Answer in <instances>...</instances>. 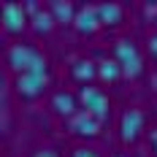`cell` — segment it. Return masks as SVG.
<instances>
[{
    "label": "cell",
    "mask_w": 157,
    "mask_h": 157,
    "mask_svg": "<svg viewBox=\"0 0 157 157\" xmlns=\"http://www.w3.org/2000/svg\"><path fill=\"white\" fill-rule=\"evenodd\" d=\"M3 22H6V30L8 33L22 30V27L27 25V11H25V6H22V3H14V0L3 3Z\"/></svg>",
    "instance_id": "obj_7"
},
{
    "label": "cell",
    "mask_w": 157,
    "mask_h": 157,
    "mask_svg": "<svg viewBox=\"0 0 157 157\" xmlns=\"http://www.w3.org/2000/svg\"><path fill=\"white\" fill-rule=\"evenodd\" d=\"M78 100H81V106L95 114L98 119H106L109 117V98L100 92L98 87H90V84H84L81 90H78Z\"/></svg>",
    "instance_id": "obj_3"
},
{
    "label": "cell",
    "mask_w": 157,
    "mask_h": 157,
    "mask_svg": "<svg viewBox=\"0 0 157 157\" xmlns=\"http://www.w3.org/2000/svg\"><path fill=\"white\" fill-rule=\"evenodd\" d=\"M155 87H157V76H155Z\"/></svg>",
    "instance_id": "obj_20"
},
{
    "label": "cell",
    "mask_w": 157,
    "mask_h": 157,
    "mask_svg": "<svg viewBox=\"0 0 157 157\" xmlns=\"http://www.w3.org/2000/svg\"><path fill=\"white\" fill-rule=\"evenodd\" d=\"M6 63L11 71L19 73H27V71H35V73H46V57L41 52H35L27 44H11L8 52H6Z\"/></svg>",
    "instance_id": "obj_1"
},
{
    "label": "cell",
    "mask_w": 157,
    "mask_h": 157,
    "mask_svg": "<svg viewBox=\"0 0 157 157\" xmlns=\"http://www.w3.org/2000/svg\"><path fill=\"white\" fill-rule=\"evenodd\" d=\"M114 60L122 65V73L125 76H138L141 73V68H144V63H141V54H138V46L130 41V38H119L117 44H114Z\"/></svg>",
    "instance_id": "obj_2"
},
{
    "label": "cell",
    "mask_w": 157,
    "mask_h": 157,
    "mask_svg": "<svg viewBox=\"0 0 157 157\" xmlns=\"http://www.w3.org/2000/svg\"><path fill=\"white\" fill-rule=\"evenodd\" d=\"M49 76L46 73H35V71H27V73H19L16 76V92L22 98H35L46 90Z\"/></svg>",
    "instance_id": "obj_4"
},
{
    "label": "cell",
    "mask_w": 157,
    "mask_h": 157,
    "mask_svg": "<svg viewBox=\"0 0 157 157\" xmlns=\"http://www.w3.org/2000/svg\"><path fill=\"white\" fill-rule=\"evenodd\" d=\"M144 130V111L138 109H127L119 119V138L125 144H133Z\"/></svg>",
    "instance_id": "obj_5"
},
{
    "label": "cell",
    "mask_w": 157,
    "mask_h": 157,
    "mask_svg": "<svg viewBox=\"0 0 157 157\" xmlns=\"http://www.w3.org/2000/svg\"><path fill=\"white\" fill-rule=\"evenodd\" d=\"M117 157H122V155H117Z\"/></svg>",
    "instance_id": "obj_21"
},
{
    "label": "cell",
    "mask_w": 157,
    "mask_h": 157,
    "mask_svg": "<svg viewBox=\"0 0 157 157\" xmlns=\"http://www.w3.org/2000/svg\"><path fill=\"white\" fill-rule=\"evenodd\" d=\"M71 130L76 133V136H84V138H92L98 136V130H100V119L90 114L87 109H78L73 117H71Z\"/></svg>",
    "instance_id": "obj_6"
},
{
    "label": "cell",
    "mask_w": 157,
    "mask_h": 157,
    "mask_svg": "<svg viewBox=\"0 0 157 157\" xmlns=\"http://www.w3.org/2000/svg\"><path fill=\"white\" fill-rule=\"evenodd\" d=\"M73 25H76V30H78V33H92V30H98V25H100L98 6L87 3V6L76 8V19H73Z\"/></svg>",
    "instance_id": "obj_8"
},
{
    "label": "cell",
    "mask_w": 157,
    "mask_h": 157,
    "mask_svg": "<svg viewBox=\"0 0 157 157\" xmlns=\"http://www.w3.org/2000/svg\"><path fill=\"white\" fill-rule=\"evenodd\" d=\"M54 22H57V19H54V14H52V11H46V8H41L38 14L33 16V30H35V33H49Z\"/></svg>",
    "instance_id": "obj_14"
},
{
    "label": "cell",
    "mask_w": 157,
    "mask_h": 157,
    "mask_svg": "<svg viewBox=\"0 0 157 157\" xmlns=\"http://www.w3.org/2000/svg\"><path fill=\"white\" fill-rule=\"evenodd\" d=\"M73 157H100V155L90 146H78V149H73Z\"/></svg>",
    "instance_id": "obj_15"
},
{
    "label": "cell",
    "mask_w": 157,
    "mask_h": 157,
    "mask_svg": "<svg viewBox=\"0 0 157 157\" xmlns=\"http://www.w3.org/2000/svg\"><path fill=\"white\" fill-rule=\"evenodd\" d=\"M149 144H152V149L157 152V127H155V130H149Z\"/></svg>",
    "instance_id": "obj_19"
},
{
    "label": "cell",
    "mask_w": 157,
    "mask_h": 157,
    "mask_svg": "<svg viewBox=\"0 0 157 157\" xmlns=\"http://www.w3.org/2000/svg\"><path fill=\"white\" fill-rule=\"evenodd\" d=\"M98 14H100L103 25H117L122 19V6L119 3H100L98 6Z\"/></svg>",
    "instance_id": "obj_10"
},
{
    "label": "cell",
    "mask_w": 157,
    "mask_h": 157,
    "mask_svg": "<svg viewBox=\"0 0 157 157\" xmlns=\"http://www.w3.org/2000/svg\"><path fill=\"white\" fill-rule=\"evenodd\" d=\"M98 73L106 78V81H117V78L122 76V65L117 63V60H109V57H106V60L98 63Z\"/></svg>",
    "instance_id": "obj_12"
},
{
    "label": "cell",
    "mask_w": 157,
    "mask_h": 157,
    "mask_svg": "<svg viewBox=\"0 0 157 157\" xmlns=\"http://www.w3.org/2000/svg\"><path fill=\"white\" fill-rule=\"evenodd\" d=\"M52 109L57 111V114L73 117V114H76V98H73L71 92H65V90H60V92L52 95Z\"/></svg>",
    "instance_id": "obj_9"
},
{
    "label": "cell",
    "mask_w": 157,
    "mask_h": 157,
    "mask_svg": "<svg viewBox=\"0 0 157 157\" xmlns=\"http://www.w3.org/2000/svg\"><path fill=\"white\" fill-rule=\"evenodd\" d=\"M71 71H73V76H76L78 81H90V78L98 73V65H95L92 60H76Z\"/></svg>",
    "instance_id": "obj_13"
},
{
    "label": "cell",
    "mask_w": 157,
    "mask_h": 157,
    "mask_svg": "<svg viewBox=\"0 0 157 157\" xmlns=\"http://www.w3.org/2000/svg\"><path fill=\"white\" fill-rule=\"evenodd\" d=\"M25 11H30V14L35 16V14H38V11H41V6H38L35 0H27V3H25Z\"/></svg>",
    "instance_id": "obj_17"
},
{
    "label": "cell",
    "mask_w": 157,
    "mask_h": 157,
    "mask_svg": "<svg viewBox=\"0 0 157 157\" xmlns=\"http://www.w3.org/2000/svg\"><path fill=\"white\" fill-rule=\"evenodd\" d=\"M146 49H149L152 57H157V33H152V35L146 38Z\"/></svg>",
    "instance_id": "obj_16"
},
{
    "label": "cell",
    "mask_w": 157,
    "mask_h": 157,
    "mask_svg": "<svg viewBox=\"0 0 157 157\" xmlns=\"http://www.w3.org/2000/svg\"><path fill=\"white\" fill-rule=\"evenodd\" d=\"M49 11L54 14V19H57V22H73V19H76L73 3H68V0H54Z\"/></svg>",
    "instance_id": "obj_11"
},
{
    "label": "cell",
    "mask_w": 157,
    "mask_h": 157,
    "mask_svg": "<svg viewBox=\"0 0 157 157\" xmlns=\"http://www.w3.org/2000/svg\"><path fill=\"white\" fill-rule=\"evenodd\" d=\"M33 157H57V152H54V149H38Z\"/></svg>",
    "instance_id": "obj_18"
}]
</instances>
